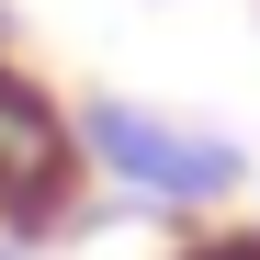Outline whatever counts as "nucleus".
Segmentation results:
<instances>
[{"label":"nucleus","mask_w":260,"mask_h":260,"mask_svg":"<svg viewBox=\"0 0 260 260\" xmlns=\"http://www.w3.org/2000/svg\"><path fill=\"white\" fill-rule=\"evenodd\" d=\"M79 124V170L113 215H158V226H215L238 192H249V147L204 113H170L147 91H91L68 102Z\"/></svg>","instance_id":"nucleus-1"},{"label":"nucleus","mask_w":260,"mask_h":260,"mask_svg":"<svg viewBox=\"0 0 260 260\" xmlns=\"http://www.w3.org/2000/svg\"><path fill=\"white\" fill-rule=\"evenodd\" d=\"M91 215V170H79V124L57 102V79H34L0 34V238L46 249Z\"/></svg>","instance_id":"nucleus-2"},{"label":"nucleus","mask_w":260,"mask_h":260,"mask_svg":"<svg viewBox=\"0 0 260 260\" xmlns=\"http://www.w3.org/2000/svg\"><path fill=\"white\" fill-rule=\"evenodd\" d=\"M158 260H260V226H226V215H215V226H181Z\"/></svg>","instance_id":"nucleus-3"},{"label":"nucleus","mask_w":260,"mask_h":260,"mask_svg":"<svg viewBox=\"0 0 260 260\" xmlns=\"http://www.w3.org/2000/svg\"><path fill=\"white\" fill-rule=\"evenodd\" d=\"M0 260H34V249H23V238H0Z\"/></svg>","instance_id":"nucleus-4"},{"label":"nucleus","mask_w":260,"mask_h":260,"mask_svg":"<svg viewBox=\"0 0 260 260\" xmlns=\"http://www.w3.org/2000/svg\"><path fill=\"white\" fill-rule=\"evenodd\" d=\"M0 34H12V12H0Z\"/></svg>","instance_id":"nucleus-5"}]
</instances>
